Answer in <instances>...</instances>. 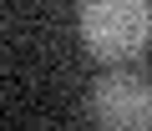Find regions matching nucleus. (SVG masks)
<instances>
[{
  "label": "nucleus",
  "instance_id": "1",
  "mask_svg": "<svg viewBox=\"0 0 152 131\" xmlns=\"http://www.w3.org/2000/svg\"><path fill=\"white\" fill-rule=\"evenodd\" d=\"M76 30H81V45L107 66L137 60L152 40V0H81Z\"/></svg>",
  "mask_w": 152,
  "mask_h": 131
},
{
  "label": "nucleus",
  "instance_id": "2",
  "mask_svg": "<svg viewBox=\"0 0 152 131\" xmlns=\"http://www.w3.org/2000/svg\"><path fill=\"white\" fill-rule=\"evenodd\" d=\"M91 121L102 131H152V81L137 71H107L91 81Z\"/></svg>",
  "mask_w": 152,
  "mask_h": 131
}]
</instances>
